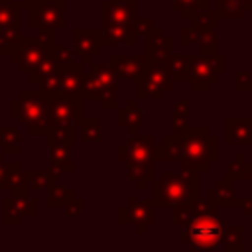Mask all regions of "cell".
<instances>
[{
  "mask_svg": "<svg viewBox=\"0 0 252 252\" xmlns=\"http://www.w3.org/2000/svg\"><path fill=\"white\" fill-rule=\"evenodd\" d=\"M45 140L49 146V163H63L73 171L75 169V161H73L75 128L49 130L45 134Z\"/></svg>",
  "mask_w": 252,
  "mask_h": 252,
  "instance_id": "obj_12",
  "label": "cell"
},
{
  "mask_svg": "<svg viewBox=\"0 0 252 252\" xmlns=\"http://www.w3.org/2000/svg\"><path fill=\"white\" fill-rule=\"evenodd\" d=\"M242 234H244V224H228V222H226L222 248L228 250V252H242V250H244Z\"/></svg>",
  "mask_w": 252,
  "mask_h": 252,
  "instance_id": "obj_34",
  "label": "cell"
},
{
  "mask_svg": "<svg viewBox=\"0 0 252 252\" xmlns=\"http://www.w3.org/2000/svg\"><path fill=\"white\" fill-rule=\"evenodd\" d=\"M207 201L220 209V207H240L242 203V197L236 195V189H234V181L222 177L217 181V185L207 193Z\"/></svg>",
  "mask_w": 252,
  "mask_h": 252,
  "instance_id": "obj_22",
  "label": "cell"
},
{
  "mask_svg": "<svg viewBox=\"0 0 252 252\" xmlns=\"http://www.w3.org/2000/svg\"><path fill=\"white\" fill-rule=\"evenodd\" d=\"M20 2L24 4V10H26L28 6H32V4H33V2H37V0H20Z\"/></svg>",
  "mask_w": 252,
  "mask_h": 252,
  "instance_id": "obj_51",
  "label": "cell"
},
{
  "mask_svg": "<svg viewBox=\"0 0 252 252\" xmlns=\"http://www.w3.org/2000/svg\"><path fill=\"white\" fill-rule=\"evenodd\" d=\"M118 224H134L138 234H144L148 226L156 224V215L154 207L148 201H138V199H128L124 207L118 209Z\"/></svg>",
  "mask_w": 252,
  "mask_h": 252,
  "instance_id": "obj_14",
  "label": "cell"
},
{
  "mask_svg": "<svg viewBox=\"0 0 252 252\" xmlns=\"http://www.w3.org/2000/svg\"><path fill=\"white\" fill-rule=\"evenodd\" d=\"M79 130L85 144H98L102 140V120L98 116H83L79 122Z\"/></svg>",
  "mask_w": 252,
  "mask_h": 252,
  "instance_id": "obj_29",
  "label": "cell"
},
{
  "mask_svg": "<svg viewBox=\"0 0 252 252\" xmlns=\"http://www.w3.org/2000/svg\"><path fill=\"white\" fill-rule=\"evenodd\" d=\"M47 173H49L51 181H59V179H63L67 173H71V169H69L67 165H63V163H49Z\"/></svg>",
  "mask_w": 252,
  "mask_h": 252,
  "instance_id": "obj_47",
  "label": "cell"
},
{
  "mask_svg": "<svg viewBox=\"0 0 252 252\" xmlns=\"http://www.w3.org/2000/svg\"><path fill=\"white\" fill-rule=\"evenodd\" d=\"M102 45H136L138 33L130 24H104L98 28Z\"/></svg>",
  "mask_w": 252,
  "mask_h": 252,
  "instance_id": "obj_21",
  "label": "cell"
},
{
  "mask_svg": "<svg viewBox=\"0 0 252 252\" xmlns=\"http://www.w3.org/2000/svg\"><path fill=\"white\" fill-rule=\"evenodd\" d=\"M24 4L20 0H0V28H20Z\"/></svg>",
  "mask_w": 252,
  "mask_h": 252,
  "instance_id": "obj_28",
  "label": "cell"
},
{
  "mask_svg": "<svg viewBox=\"0 0 252 252\" xmlns=\"http://www.w3.org/2000/svg\"><path fill=\"white\" fill-rule=\"evenodd\" d=\"M238 181H250L252 183V163H244V167H242V171H240V177H238Z\"/></svg>",
  "mask_w": 252,
  "mask_h": 252,
  "instance_id": "obj_49",
  "label": "cell"
},
{
  "mask_svg": "<svg viewBox=\"0 0 252 252\" xmlns=\"http://www.w3.org/2000/svg\"><path fill=\"white\" fill-rule=\"evenodd\" d=\"M55 71H61V65L57 63V59H55L53 53H47L30 73H26V77H28L30 83H35L37 79H41V77H45V75H51V73H55Z\"/></svg>",
  "mask_w": 252,
  "mask_h": 252,
  "instance_id": "obj_32",
  "label": "cell"
},
{
  "mask_svg": "<svg viewBox=\"0 0 252 252\" xmlns=\"http://www.w3.org/2000/svg\"><path fill=\"white\" fill-rule=\"evenodd\" d=\"M136 83V98H158L163 100L167 93L173 91V79L165 71L163 65H154L148 63L146 69L140 73V77L134 81Z\"/></svg>",
  "mask_w": 252,
  "mask_h": 252,
  "instance_id": "obj_10",
  "label": "cell"
},
{
  "mask_svg": "<svg viewBox=\"0 0 252 252\" xmlns=\"http://www.w3.org/2000/svg\"><path fill=\"white\" fill-rule=\"evenodd\" d=\"M224 142L228 146H250L252 144V116H226Z\"/></svg>",
  "mask_w": 252,
  "mask_h": 252,
  "instance_id": "obj_20",
  "label": "cell"
},
{
  "mask_svg": "<svg viewBox=\"0 0 252 252\" xmlns=\"http://www.w3.org/2000/svg\"><path fill=\"white\" fill-rule=\"evenodd\" d=\"M244 163H246V156H244L242 152H236V154L232 156L230 163L226 165V173H224V177L236 183V181H238V177H240V171H242Z\"/></svg>",
  "mask_w": 252,
  "mask_h": 252,
  "instance_id": "obj_42",
  "label": "cell"
},
{
  "mask_svg": "<svg viewBox=\"0 0 252 252\" xmlns=\"http://www.w3.org/2000/svg\"><path fill=\"white\" fill-rule=\"evenodd\" d=\"M226 73V55L217 51L197 53L191 57L187 81L193 93H205L213 83L219 81L220 75Z\"/></svg>",
  "mask_w": 252,
  "mask_h": 252,
  "instance_id": "obj_8",
  "label": "cell"
},
{
  "mask_svg": "<svg viewBox=\"0 0 252 252\" xmlns=\"http://www.w3.org/2000/svg\"><path fill=\"white\" fill-rule=\"evenodd\" d=\"M28 26L32 30H53L65 28V0H37L26 8Z\"/></svg>",
  "mask_w": 252,
  "mask_h": 252,
  "instance_id": "obj_11",
  "label": "cell"
},
{
  "mask_svg": "<svg viewBox=\"0 0 252 252\" xmlns=\"http://www.w3.org/2000/svg\"><path fill=\"white\" fill-rule=\"evenodd\" d=\"M191 217V205H175L171 207V224L183 226Z\"/></svg>",
  "mask_w": 252,
  "mask_h": 252,
  "instance_id": "obj_43",
  "label": "cell"
},
{
  "mask_svg": "<svg viewBox=\"0 0 252 252\" xmlns=\"http://www.w3.org/2000/svg\"><path fill=\"white\" fill-rule=\"evenodd\" d=\"M55 32L53 30H37L35 35H24L20 45L8 55L10 61L26 75L30 73L47 53L53 51L55 45Z\"/></svg>",
  "mask_w": 252,
  "mask_h": 252,
  "instance_id": "obj_7",
  "label": "cell"
},
{
  "mask_svg": "<svg viewBox=\"0 0 252 252\" xmlns=\"http://www.w3.org/2000/svg\"><path fill=\"white\" fill-rule=\"evenodd\" d=\"M146 57H148V63H154V65H163V61L173 53V39L169 35L163 33V28H154L146 37Z\"/></svg>",
  "mask_w": 252,
  "mask_h": 252,
  "instance_id": "obj_17",
  "label": "cell"
},
{
  "mask_svg": "<svg viewBox=\"0 0 252 252\" xmlns=\"http://www.w3.org/2000/svg\"><path fill=\"white\" fill-rule=\"evenodd\" d=\"M197 197H199V173L163 171L159 177H154V197L146 201L156 209V207L191 205Z\"/></svg>",
  "mask_w": 252,
  "mask_h": 252,
  "instance_id": "obj_4",
  "label": "cell"
},
{
  "mask_svg": "<svg viewBox=\"0 0 252 252\" xmlns=\"http://www.w3.org/2000/svg\"><path fill=\"white\" fill-rule=\"evenodd\" d=\"M6 169H8V161L4 159V154H0V183H2V177H4Z\"/></svg>",
  "mask_w": 252,
  "mask_h": 252,
  "instance_id": "obj_50",
  "label": "cell"
},
{
  "mask_svg": "<svg viewBox=\"0 0 252 252\" xmlns=\"http://www.w3.org/2000/svg\"><path fill=\"white\" fill-rule=\"evenodd\" d=\"M248 10H252V0H217L220 20H244Z\"/></svg>",
  "mask_w": 252,
  "mask_h": 252,
  "instance_id": "obj_27",
  "label": "cell"
},
{
  "mask_svg": "<svg viewBox=\"0 0 252 252\" xmlns=\"http://www.w3.org/2000/svg\"><path fill=\"white\" fill-rule=\"evenodd\" d=\"M102 37L98 28H75L73 30V51L81 55L83 65H91L93 57L102 53Z\"/></svg>",
  "mask_w": 252,
  "mask_h": 252,
  "instance_id": "obj_15",
  "label": "cell"
},
{
  "mask_svg": "<svg viewBox=\"0 0 252 252\" xmlns=\"http://www.w3.org/2000/svg\"><path fill=\"white\" fill-rule=\"evenodd\" d=\"M244 217H252V197H242V203L238 207Z\"/></svg>",
  "mask_w": 252,
  "mask_h": 252,
  "instance_id": "obj_48",
  "label": "cell"
},
{
  "mask_svg": "<svg viewBox=\"0 0 252 252\" xmlns=\"http://www.w3.org/2000/svg\"><path fill=\"white\" fill-rule=\"evenodd\" d=\"M51 183L53 181H51L47 169L45 171H28V185H30V189L45 191V189H49Z\"/></svg>",
  "mask_w": 252,
  "mask_h": 252,
  "instance_id": "obj_41",
  "label": "cell"
},
{
  "mask_svg": "<svg viewBox=\"0 0 252 252\" xmlns=\"http://www.w3.org/2000/svg\"><path fill=\"white\" fill-rule=\"evenodd\" d=\"M181 45L183 47L197 45L199 53H211V51L219 49V39H217V33L213 28L189 24V28L181 30Z\"/></svg>",
  "mask_w": 252,
  "mask_h": 252,
  "instance_id": "obj_18",
  "label": "cell"
},
{
  "mask_svg": "<svg viewBox=\"0 0 252 252\" xmlns=\"http://www.w3.org/2000/svg\"><path fill=\"white\" fill-rule=\"evenodd\" d=\"M37 209V199L30 197V193H10L2 201V222L6 226H18L24 217H35Z\"/></svg>",
  "mask_w": 252,
  "mask_h": 252,
  "instance_id": "obj_13",
  "label": "cell"
},
{
  "mask_svg": "<svg viewBox=\"0 0 252 252\" xmlns=\"http://www.w3.org/2000/svg\"><path fill=\"white\" fill-rule=\"evenodd\" d=\"M47 132L49 130H65L77 128L83 112V98L81 96H65V94H47ZM45 132V134H47Z\"/></svg>",
  "mask_w": 252,
  "mask_h": 252,
  "instance_id": "obj_9",
  "label": "cell"
},
{
  "mask_svg": "<svg viewBox=\"0 0 252 252\" xmlns=\"http://www.w3.org/2000/svg\"><path fill=\"white\" fill-rule=\"evenodd\" d=\"M191 116V100H175L171 106V124H187Z\"/></svg>",
  "mask_w": 252,
  "mask_h": 252,
  "instance_id": "obj_38",
  "label": "cell"
},
{
  "mask_svg": "<svg viewBox=\"0 0 252 252\" xmlns=\"http://www.w3.org/2000/svg\"><path fill=\"white\" fill-rule=\"evenodd\" d=\"M61 75H63V69H61V71H55V73H51V75H45V77H41V79H37V81H35L37 91H41L43 94H55V93H59Z\"/></svg>",
  "mask_w": 252,
  "mask_h": 252,
  "instance_id": "obj_37",
  "label": "cell"
},
{
  "mask_svg": "<svg viewBox=\"0 0 252 252\" xmlns=\"http://www.w3.org/2000/svg\"><path fill=\"white\" fill-rule=\"evenodd\" d=\"M219 22H220L219 12L211 10V8H207V10L199 12V14H195L193 18H189V24H197V26H205V28H213V30L217 28Z\"/></svg>",
  "mask_w": 252,
  "mask_h": 252,
  "instance_id": "obj_39",
  "label": "cell"
},
{
  "mask_svg": "<svg viewBox=\"0 0 252 252\" xmlns=\"http://www.w3.org/2000/svg\"><path fill=\"white\" fill-rule=\"evenodd\" d=\"M118 159L126 163L128 179L134 181L140 191H144L148 181H154L156 165L159 163L156 136H128V140L118 146Z\"/></svg>",
  "mask_w": 252,
  "mask_h": 252,
  "instance_id": "obj_3",
  "label": "cell"
},
{
  "mask_svg": "<svg viewBox=\"0 0 252 252\" xmlns=\"http://www.w3.org/2000/svg\"><path fill=\"white\" fill-rule=\"evenodd\" d=\"M57 59V63L61 65V69H67V67H73L77 61H75V51L67 45H53V51H51Z\"/></svg>",
  "mask_w": 252,
  "mask_h": 252,
  "instance_id": "obj_40",
  "label": "cell"
},
{
  "mask_svg": "<svg viewBox=\"0 0 252 252\" xmlns=\"http://www.w3.org/2000/svg\"><path fill=\"white\" fill-rule=\"evenodd\" d=\"M191 53H171L165 61L163 67L169 73V77L173 79V83H185L187 81V73H189V65H191Z\"/></svg>",
  "mask_w": 252,
  "mask_h": 252,
  "instance_id": "obj_26",
  "label": "cell"
},
{
  "mask_svg": "<svg viewBox=\"0 0 252 252\" xmlns=\"http://www.w3.org/2000/svg\"><path fill=\"white\" fill-rule=\"evenodd\" d=\"M18 28H0V55H10L22 41Z\"/></svg>",
  "mask_w": 252,
  "mask_h": 252,
  "instance_id": "obj_36",
  "label": "cell"
},
{
  "mask_svg": "<svg viewBox=\"0 0 252 252\" xmlns=\"http://www.w3.org/2000/svg\"><path fill=\"white\" fill-rule=\"evenodd\" d=\"M226 219L219 215V209L199 197L191 203V217L183 224L181 242L195 252L219 250L224 244Z\"/></svg>",
  "mask_w": 252,
  "mask_h": 252,
  "instance_id": "obj_1",
  "label": "cell"
},
{
  "mask_svg": "<svg viewBox=\"0 0 252 252\" xmlns=\"http://www.w3.org/2000/svg\"><path fill=\"white\" fill-rule=\"evenodd\" d=\"M47 100L41 91H22L10 102V116L28 126L30 136H45L47 132Z\"/></svg>",
  "mask_w": 252,
  "mask_h": 252,
  "instance_id": "obj_6",
  "label": "cell"
},
{
  "mask_svg": "<svg viewBox=\"0 0 252 252\" xmlns=\"http://www.w3.org/2000/svg\"><path fill=\"white\" fill-rule=\"evenodd\" d=\"M83 79H85V65L83 63H75L73 67L63 69L59 94H65V96H81Z\"/></svg>",
  "mask_w": 252,
  "mask_h": 252,
  "instance_id": "obj_25",
  "label": "cell"
},
{
  "mask_svg": "<svg viewBox=\"0 0 252 252\" xmlns=\"http://www.w3.org/2000/svg\"><path fill=\"white\" fill-rule=\"evenodd\" d=\"M83 207H85V199L73 195V197L63 205V213H65V217H79V215L83 213Z\"/></svg>",
  "mask_w": 252,
  "mask_h": 252,
  "instance_id": "obj_44",
  "label": "cell"
},
{
  "mask_svg": "<svg viewBox=\"0 0 252 252\" xmlns=\"http://www.w3.org/2000/svg\"><path fill=\"white\" fill-rule=\"evenodd\" d=\"M108 65L116 71V75H118L120 79L136 81V79L140 77V73L146 69L148 57H146V53H138V55L112 53V55L108 57Z\"/></svg>",
  "mask_w": 252,
  "mask_h": 252,
  "instance_id": "obj_19",
  "label": "cell"
},
{
  "mask_svg": "<svg viewBox=\"0 0 252 252\" xmlns=\"http://www.w3.org/2000/svg\"><path fill=\"white\" fill-rule=\"evenodd\" d=\"M171 130L179 138V161L181 171L205 173L211 163L219 159V138L209 132L207 126H175Z\"/></svg>",
  "mask_w": 252,
  "mask_h": 252,
  "instance_id": "obj_2",
  "label": "cell"
},
{
  "mask_svg": "<svg viewBox=\"0 0 252 252\" xmlns=\"http://www.w3.org/2000/svg\"><path fill=\"white\" fill-rule=\"evenodd\" d=\"M75 193H73V189H69L65 183H61V179L59 181H53L51 185H49V195H47V207L49 209H55V207H63L71 197H73Z\"/></svg>",
  "mask_w": 252,
  "mask_h": 252,
  "instance_id": "obj_33",
  "label": "cell"
},
{
  "mask_svg": "<svg viewBox=\"0 0 252 252\" xmlns=\"http://www.w3.org/2000/svg\"><path fill=\"white\" fill-rule=\"evenodd\" d=\"M144 110L138 106V98L126 100V104L120 108L118 106V126L128 132V136H134L140 126H144Z\"/></svg>",
  "mask_w": 252,
  "mask_h": 252,
  "instance_id": "obj_23",
  "label": "cell"
},
{
  "mask_svg": "<svg viewBox=\"0 0 252 252\" xmlns=\"http://www.w3.org/2000/svg\"><path fill=\"white\" fill-rule=\"evenodd\" d=\"M0 146L6 154H20L22 152L20 130L14 126H0Z\"/></svg>",
  "mask_w": 252,
  "mask_h": 252,
  "instance_id": "obj_31",
  "label": "cell"
},
{
  "mask_svg": "<svg viewBox=\"0 0 252 252\" xmlns=\"http://www.w3.org/2000/svg\"><path fill=\"white\" fill-rule=\"evenodd\" d=\"M171 8L181 14L183 20L193 18L195 14L209 8V0H171Z\"/></svg>",
  "mask_w": 252,
  "mask_h": 252,
  "instance_id": "obj_35",
  "label": "cell"
},
{
  "mask_svg": "<svg viewBox=\"0 0 252 252\" xmlns=\"http://www.w3.org/2000/svg\"><path fill=\"white\" fill-rule=\"evenodd\" d=\"M234 91H238V93H250L252 91V75L248 71H240L234 77Z\"/></svg>",
  "mask_w": 252,
  "mask_h": 252,
  "instance_id": "obj_45",
  "label": "cell"
},
{
  "mask_svg": "<svg viewBox=\"0 0 252 252\" xmlns=\"http://www.w3.org/2000/svg\"><path fill=\"white\" fill-rule=\"evenodd\" d=\"M0 189H6L10 193H30L28 171L22 169L20 161H8V169L2 177Z\"/></svg>",
  "mask_w": 252,
  "mask_h": 252,
  "instance_id": "obj_24",
  "label": "cell"
},
{
  "mask_svg": "<svg viewBox=\"0 0 252 252\" xmlns=\"http://www.w3.org/2000/svg\"><path fill=\"white\" fill-rule=\"evenodd\" d=\"M156 28V22L152 20V18H136V22H134V30H136V33L138 35H142V37H146L152 30Z\"/></svg>",
  "mask_w": 252,
  "mask_h": 252,
  "instance_id": "obj_46",
  "label": "cell"
},
{
  "mask_svg": "<svg viewBox=\"0 0 252 252\" xmlns=\"http://www.w3.org/2000/svg\"><path fill=\"white\" fill-rule=\"evenodd\" d=\"M138 18V6L134 0H104L100 4V26L104 24H130Z\"/></svg>",
  "mask_w": 252,
  "mask_h": 252,
  "instance_id": "obj_16",
  "label": "cell"
},
{
  "mask_svg": "<svg viewBox=\"0 0 252 252\" xmlns=\"http://www.w3.org/2000/svg\"><path fill=\"white\" fill-rule=\"evenodd\" d=\"M118 87L120 77L106 63H91V71H85L81 98L83 100H100L102 108H118Z\"/></svg>",
  "mask_w": 252,
  "mask_h": 252,
  "instance_id": "obj_5",
  "label": "cell"
},
{
  "mask_svg": "<svg viewBox=\"0 0 252 252\" xmlns=\"http://www.w3.org/2000/svg\"><path fill=\"white\" fill-rule=\"evenodd\" d=\"M173 159H179V138H177V134L171 130V132L165 134V136L161 138V142L158 144V161L171 163Z\"/></svg>",
  "mask_w": 252,
  "mask_h": 252,
  "instance_id": "obj_30",
  "label": "cell"
}]
</instances>
